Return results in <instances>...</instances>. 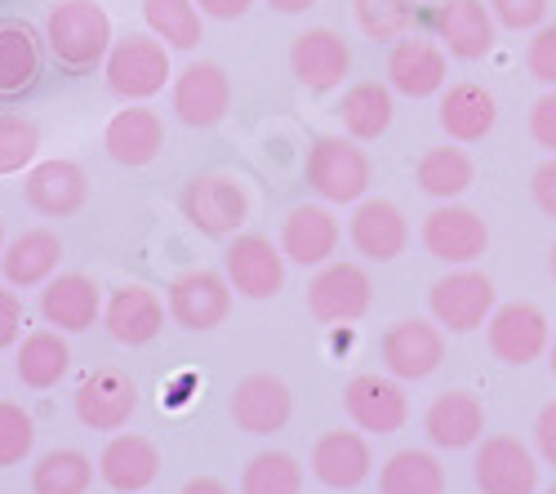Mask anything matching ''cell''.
Instances as JSON below:
<instances>
[{"label": "cell", "mask_w": 556, "mask_h": 494, "mask_svg": "<svg viewBox=\"0 0 556 494\" xmlns=\"http://www.w3.org/2000/svg\"><path fill=\"white\" fill-rule=\"evenodd\" d=\"M547 366H552V375H556V339L547 343Z\"/></svg>", "instance_id": "obj_51"}, {"label": "cell", "mask_w": 556, "mask_h": 494, "mask_svg": "<svg viewBox=\"0 0 556 494\" xmlns=\"http://www.w3.org/2000/svg\"><path fill=\"white\" fill-rule=\"evenodd\" d=\"M339 250V218L326 205H294L281 223V254L299 267H320Z\"/></svg>", "instance_id": "obj_26"}, {"label": "cell", "mask_w": 556, "mask_h": 494, "mask_svg": "<svg viewBox=\"0 0 556 494\" xmlns=\"http://www.w3.org/2000/svg\"><path fill=\"white\" fill-rule=\"evenodd\" d=\"M72 370V347L63 343L59 330H36L18 343V379L31 392H50L59 379Z\"/></svg>", "instance_id": "obj_33"}, {"label": "cell", "mask_w": 556, "mask_h": 494, "mask_svg": "<svg viewBox=\"0 0 556 494\" xmlns=\"http://www.w3.org/2000/svg\"><path fill=\"white\" fill-rule=\"evenodd\" d=\"M490 14L507 31H530V27H543L547 0H490Z\"/></svg>", "instance_id": "obj_42"}, {"label": "cell", "mask_w": 556, "mask_h": 494, "mask_svg": "<svg viewBox=\"0 0 556 494\" xmlns=\"http://www.w3.org/2000/svg\"><path fill=\"white\" fill-rule=\"evenodd\" d=\"M534 445H539V455L556 468V401H547V406L539 410V419H534Z\"/></svg>", "instance_id": "obj_47"}, {"label": "cell", "mask_w": 556, "mask_h": 494, "mask_svg": "<svg viewBox=\"0 0 556 494\" xmlns=\"http://www.w3.org/2000/svg\"><path fill=\"white\" fill-rule=\"evenodd\" d=\"M89 481H94V464H89V455L72 451V445H59V451L40 455L31 468L36 494H85Z\"/></svg>", "instance_id": "obj_36"}, {"label": "cell", "mask_w": 556, "mask_h": 494, "mask_svg": "<svg viewBox=\"0 0 556 494\" xmlns=\"http://www.w3.org/2000/svg\"><path fill=\"white\" fill-rule=\"evenodd\" d=\"M103 326L116 343L143 347L165 330V303L148 286H121L103 307Z\"/></svg>", "instance_id": "obj_27"}, {"label": "cell", "mask_w": 556, "mask_h": 494, "mask_svg": "<svg viewBox=\"0 0 556 494\" xmlns=\"http://www.w3.org/2000/svg\"><path fill=\"white\" fill-rule=\"evenodd\" d=\"M445 50L428 36H401L392 40V54H388V85L405 99H432L445 89Z\"/></svg>", "instance_id": "obj_18"}, {"label": "cell", "mask_w": 556, "mask_h": 494, "mask_svg": "<svg viewBox=\"0 0 556 494\" xmlns=\"http://www.w3.org/2000/svg\"><path fill=\"white\" fill-rule=\"evenodd\" d=\"M424 432L437 451H468L485 436V406L481 396L468 392V388H450L441 392L428 415H424Z\"/></svg>", "instance_id": "obj_20"}, {"label": "cell", "mask_w": 556, "mask_h": 494, "mask_svg": "<svg viewBox=\"0 0 556 494\" xmlns=\"http://www.w3.org/2000/svg\"><path fill=\"white\" fill-rule=\"evenodd\" d=\"M481 494H539V459L517 436H485L472 459Z\"/></svg>", "instance_id": "obj_8"}, {"label": "cell", "mask_w": 556, "mask_h": 494, "mask_svg": "<svg viewBox=\"0 0 556 494\" xmlns=\"http://www.w3.org/2000/svg\"><path fill=\"white\" fill-rule=\"evenodd\" d=\"M76 419L94 432H121L129 423V415L138 410V388L125 370L103 366V370H89L76 388Z\"/></svg>", "instance_id": "obj_13"}, {"label": "cell", "mask_w": 556, "mask_h": 494, "mask_svg": "<svg viewBox=\"0 0 556 494\" xmlns=\"http://www.w3.org/2000/svg\"><path fill=\"white\" fill-rule=\"evenodd\" d=\"M369 472H375V451L369 441L352 428H334L326 436H316L312 445V477L330 490H356Z\"/></svg>", "instance_id": "obj_21"}, {"label": "cell", "mask_w": 556, "mask_h": 494, "mask_svg": "<svg viewBox=\"0 0 556 494\" xmlns=\"http://www.w3.org/2000/svg\"><path fill=\"white\" fill-rule=\"evenodd\" d=\"M103 67H108V89L116 99L143 103L161 94L169 80V45L156 36H125L108 50Z\"/></svg>", "instance_id": "obj_3"}, {"label": "cell", "mask_w": 556, "mask_h": 494, "mask_svg": "<svg viewBox=\"0 0 556 494\" xmlns=\"http://www.w3.org/2000/svg\"><path fill=\"white\" fill-rule=\"evenodd\" d=\"M161 472V451L152 436H138V432H125V436H112L99 455V477L116 490V494H138L148 490Z\"/></svg>", "instance_id": "obj_28"}, {"label": "cell", "mask_w": 556, "mask_h": 494, "mask_svg": "<svg viewBox=\"0 0 556 494\" xmlns=\"http://www.w3.org/2000/svg\"><path fill=\"white\" fill-rule=\"evenodd\" d=\"M169 103H174V116L192 129H210L227 116L231 107V76L223 72V63H188L178 76H174V89H169Z\"/></svg>", "instance_id": "obj_9"}, {"label": "cell", "mask_w": 556, "mask_h": 494, "mask_svg": "<svg viewBox=\"0 0 556 494\" xmlns=\"http://www.w3.org/2000/svg\"><path fill=\"white\" fill-rule=\"evenodd\" d=\"M441 50L458 63H477L494 50V14L485 0H441L432 10Z\"/></svg>", "instance_id": "obj_16"}, {"label": "cell", "mask_w": 556, "mask_h": 494, "mask_svg": "<svg viewBox=\"0 0 556 494\" xmlns=\"http://www.w3.org/2000/svg\"><path fill=\"white\" fill-rule=\"evenodd\" d=\"M0 250H5V223H0Z\"/></svg>", "instance_id": "obj_53"}, {"label": "cell", "mask_w": 556, "mask_h": 494, "mask_svg": "<svg viewBox=\"0 0 556 494\" xmlns=\"http://www.w3.org/2000/svg\"><path fill=\"white\" fill-rule=\"evenodd\" d=\"M307 188L326 205H352L369 192V156L356 139L343 134H320L307 148Z\"/></svg>", "instance_id": "obj_2"}, {"label": "cell", "mask_w": 556, "mask_h": 494, "mask_svg": "<svg viewBox=\"0 0 556 494\" xmlns=\"http://www.w3.org/2000/svg\"><path fill=\"white\" fill-rule=\"evenodd\" d=\"M379 494H445V468L432 451H396L379 468Z\"/></svg>", "instance_id": "obj_34"}, {"label": "cell", "mask_w": 556, "mask_h": 494, "mask_svg": "<svg viewBox=\"0 0 556 494\" xmlns=\"http://www.w3.org/2000/svg\"><path fill=\"white\" fill-rule=\"evenodd\" d=\"M103 148H108V156L116 165H129V169L152 165L161 156V148H165V121L143 103H129L125 112H116L108 121Z\"/></svg>", "instance_id": "obj_25"}, {"label": "cell", "mask_w": 556, "mask_h": 494, "mask_svg": "<svg viewBox=\"0 0 556 494\" xmlns=\"http://www.w3.org/2000/svg\"><path fill=\"white\" fill-rule=\"evenodd\" d=\"M352 245L361 258L369 263H392L396 254H405L409 245V223L401 214V205L375 197V201H361L352 214V228H348Z\"/></svg>", "instance_id": "obj_23"}, {"label": "cell", "mask_w": 556, "mask_h": 494, "mask_svg": "<svg viewBox=\"0 0 556 494\" xmlns=\"http://www.w3.org/2000/svg\"><path fill=\"white\" fill-rule=\"evenodd\" d=\"M23 334V303L14 290L0 286V347H14Z\"/></svg>", "instance_id": "obj_46"}, {"label": "cell", "mask_w": 556, "mask_h": 494, "mask_svg": "<svg viewBox=\"0 0 556 494\" xmlns=\"http://www.w3.org/2000/svg\"><path fill=\"white\" fill-rule=\"evenodd\" d=\"M40 67H45L40 36L18 18H0V99L27 94L40 80Z\"/></svg>", "instance_id": "obj_31"}, {"label": "cell", "mask_w": 556, "mask_h": 494, "mask_svg": "<svg viewBox=\"0 0 556 494\" xmlns=\"http://www.w3.org/2000/svg\"><path fill=\"white\" fill-rule=\"evenodd\" d=\"M290 72L303 89H316V94H326V89L343 85V76L352 72V50L348 40L330 27H307L303 36H294L290 45Z\"/></svg>", "instance_id": "obj_19"}, {"label": "cell", "mask_w": 556, "mask_h": 494, "mask_svg": "<svg viewBox=\"0 0 556 494\" xmlns=\"http://www.w3.org/2000/svg\"><path fill=\"white\" fill-rule=\"evenodd\" d=\"M182 218L205 237H237L250 218V197L231 174H197L178 197Z\"/></svg>", "instance_id": "obj_4"}, {"label": "cell", "mask_w": 556, "mask_h": 494, "mask_svg": "<svg viewBox=\"0 0 556 494\" xmlns=\"http://www.w3.org/2000/svg\"><path fill=\"white\" fill-rule=\"evenodd\" d=\"M375 281L361 263H320V273L307 286V312L320 326H352L369 312Z\"/></svg>", "instance_id": "obj_5"}, {"label": "cell", "mask_w": 556, "mask_h": 494, "mask_svg": "<svg viewBox=\"0 0 556 494\" xmlns=\"http://www.w3.org/2000/svg\"><path fill=\"white\" fill-rule=\"evenodd\" d=\"M543 494H556V485H547V490H543Z\"/></svg>", "instance_id": "obj_54"}, {"label": "cell", "mask_w": 556, "mask_h": 494, "mask_svg": "<svg viewBox=\"0 0 556 494\" xmlns=\"http://www.w3.org/2000/svg\"><path fill=\"white\" fill-rule=\"evenodd\" d=\"M143 18L156 40H165L169 50H197L201 45V10L197 0H143Z\"/></svg>", "instance_id": "obj_37"}, {"label": "cell", "mask_w": 556, "mask_h": 494, "mask_svg": "<svg viewBox=\"0 0 556 494\" xmlns=\"http://www.w3.org/2000/svg\"><path fill=\"white\" fill-rule=\"evenodd\" d=\"M547 267H552V281H556V245H552V258H547Z\"/></svg>", "instance_id": "obj_52"}, {"label": "cell", "mask_w": 556, "mask_h": 494, "mask_svg": "<svg viewBox=\"0 0 556 494\" xmlns=\"http://www.w3.org/2000/svg\"><path fill=\"white\" fill-rule=\"evenodd\" d=\"M530 197H534V205H539L547 218H556V156H547V161L530 174Z\"/></svg>", "instance_id": "obj_45"}, {"label": "cell", "mask_w": 556, "mask_h": 494, "mask_svg": "<svg viewBox=\"0 0 556 494\" xmlns=\"http://www.w3.org/2000/svg\"><path fill=\"white\" fill-rule=\"evenodd\" d=\"M437 121H441V129L450 134L454 143H481L485 134L494 129V121H498V103H494V94L485 85L458 80L441 94Z\"/></svg>", "instance_id": "obj_29"}, {"label": "cell", "mask_w": 556, "mask_h": 494, "mask_svg": "<svg viewBox=\"0 0 556 494\" xmlns=\"http://www.w3.org/2000/svg\"><path fill=\"white\" fill-rule=\"evenodd\" d=\"M303 490V464L286 451H263L241 472V494H299Z\"/></svg>", "instance_id": "obj_38"}, {"label": "cell", "mask_w": 556, "mask_h": 494, "mask_svg": "<svg viewBox=\"0 0 556 494\" xmlns=\"http://www.w3.org/2000/svg\"><path fill=\"white\" fill-rule=\"evenodd\" d=\"M267 5H271L276 14H303V10L316 5V0H267Z\"/></svg>", "instance_id": "obj_50"}, {"label": "cell", "mask_w": 556, "mask_h": 494, "mask_svg": "<svg viewBox=\"0 0 556 494\" xmlns=\"http://www.w3.org/2000/svg\"><path fill=\"white\" fill-rule=\"evenodd\" d=\"M445 362V334L441 326L424 321V317H405L383 334V366L392 379L419 383L428 375H437Z\"/></svg>", "instance_id": "obj_14"}, {"label": "cell", "mask_w": 556, "mask_h": 494, "mask_svg": "<svg viewBox=\"0 0 556 494\" xmlns=\"http://www.w3.org/2000/svg\"><path fill=\"white\" fill-rule=\"evenodd\" d=\"M40 129L27 116H0V174H23L36 161Z\"/></svg>", "instance_id": "obj_40"}, {"label": "cell", "mask_w": 556, "mask_h": 494, "mask_svg": "<svg viewBox=\"0 0 556 494\" xmlns=\"http://www.w3.org/2000/svg\"><path fill=\"white\" fill-rule=\"evenodd\" d=\"M36 445V419L18 401H0V468H14L31 455Z\"/></svg>", "instance_id": "obj_41"}, {"label": "cell", "mask_w": 556, "mask_h": 494, "mask_svg": "<svg viewBox=\"0 0 556 494\" xmlns=\"http://www.w3.org/2000/svg\"><path fill=\"white\" fill-rule=\"evenodd\" d=\"M414 178H419V188L437 201H454L472 188V178H477V165L472 156L463 152V148H428L419 156V169H414Z\"/></svg>", "instance_id": "obj_35"}, {"label": "cell", "mask_w": 556, "mask_h": 494, "mask_svg": "<svg viewBox=\"0 0 556 494\" xmlns=\"http://www.w3.org/2000/svg\"><path fill=\"white\" fill-rule=\"evenodd\" d=\"M424 250L441 263H454V267H468L477 263L485 250H490V228L485 218L468 205H437L428 218H424Z\"/></svg>", "instance_id": "obj_10"}, {"label": "cell", "mask_w": 556, "mask_h": 494, "mask_svg": "<svg viewBox=\"0 0 556 494\" xmlns=\"http://www.w3.org/2000/svg\"><path fill=\"white\" fill-rule=\"evenodd\" d=\"M485 339H490V352L498 356L503 366H530V362H539V356L547 352L552 330H547L543 307H534V303H503V307L490 312Z\"/></svg>", "instance_id": "obj_11"}, {"label": "cell", "mask_w": 556, "mask_h": 494, "mask_svg": "<svg viewBox=\"0 0 556 494\" xmlns=\"http://www.w3.org/2000/svg\"><path fill=\"white\" fill-rule=\"evenodd\" d=\"M23 197L45 218H67L89 201V178L76 161H40L23 178Z\"/></svg>", "instance_id": "obj_22"}, {"label": "cell", "mask_w": 556, "mask_h": 494, "mask_svg": "<svg viewBox=\"0 0 556 494\" xmlns=\"http://www.w3.org/2000/svg\"><path fill=\"white\" fill-rule=\"evenodd\" d=\"M530 139L556 156V89H547L543 99H534L530 107Z\"/></svg>", "instance_id": "obj_44"}, {"label": "cell", "mask_w": 556, "mask_h": 494, "mask_svg": "<svg viewBox=\"0 0 556 494\" xmlns=\"http://www.w3.org/2000/svg\"><path fill=\"white\" fill-rule=\"evenodd\" d=\"M45 45L67 72H94L112 50V18L94 0H59L45 18Z\"/></svg>", "instance_id": "obj_1"}, {"label": "cell", "mask_w": 556, "mask_h": 494, "mask_svg": "<svg viewBox=\"0 0 556 494\" xmlns=\"http://www.w3.org/2000/svg\"><path fill=\"white\" fill-rule=\"evenodd\" d=\"M392 85H379V80H361L352 85L343 103H339V116H343V129H348V139L356 143H369V139H379V134H388L392 125Z\"/></svg>", "instance_id": "obj_32"}, {"label": "cell", "mask_w": 556, "mask_h": 494, "mask_svg": "<svg viewBox=\"0 0 556 494\" xmlns=\"http://www.w3.org/2000/svg\"><path fill=\"white\" fill-rule=\"evenodd\" d=\"M526 67H530V76L539 85L556 89V23H547V27L534 31L530 50H526Z\"/></svg>", "instance_id": "obj_43"}, {"label": "cell", "mask_w": 556, "mask_h": 494, "mask_svg": "<svg viewBox=\"0 0 556 494\" xmlns=\"http://www.w3.org/2000/svg\"><path fill=\"white\" fill-rule=\"evenodd\" d=\"M59 263H63V241L50 228H31L0 250V273H5L10 286H23V290L45 286L59 273Z\"/></svg>", "instance_id": "obj_30"}, {"label": "cell", "mask_w": 556, "mask_h": 494, "mask_svg": "<svg viewBox=\"0 0 556 494\" xmlns=\"http://www.w3.org/2000/svg\"><path fill=\"white\" fill-rule=\"evenodd\" d=\"M352 14L369 40H401L414 27L409 0H352Z\"/></svg>", "instance_id": "obj_39"}, {"label": "cell", "mask_w": 556, "mask_h": 494, "mask_svg": "<svg viewBox=\"0 0 556 494\" xmlns=\"http://www.w3.org/2000/svg\"><path fill=\"white\" fill-rule=\"evenodd\" d=\"M169 317L182 326V330H214L227 321L231 312V286L227 277L210 273V267H197V273H182L169 281Z\"/></svg>", "instance_id": "obj_15"}, {"label": "cell", "mask_w": 556, "mask_h": 494, "mask_svg": "<svg viewBox=\"0 0 556 494\" xmlns=\"http://www.w3.org/2000/svg\"><path fill=\"white\" fill-rule=\"evenodd\" d=\"M223 277L245 299H276L286 290V254L258 232H237L223 250Z\"/></svg>", "instance_id": "obj_7"}, {"label": "cell", "mask_w": 556, "mask_h": 494, "mask_svg": "<svg viewBox=\"0 0 556 494\" xmlns=\"http://www.w3.org/2000/svg\"><path fill=\"white\" fill-rule=\"evenodd\" d=\"M40 317L50 326H59L63 334H80L103 317V294L80 273H59L40 290Z\"/></svg>", "instance_id": "obj_24"}, {"label": "cell", "mask_w": 556, "mask_h": 494, "mask_svg": "<svg viewBox=\"0 0 556 494\" xmlns=\"http://www.w3.org/2000/svg\"><path fill=\"white\" fill-rule=\"evenodd\" d=\"M294 415V396L281 375H245L231 388V419L250 436H271L281 432Z\"/></svg>", "instance_id": "obj_17"}, {"label": "cell", "mask_w": 556, "mask_h": 494, "mask_svg": "<svg viewBox=\"0 0 556 494\" xmlns=\"http://www.w3.org/2000/svg\"><path fill=\"white\" fill-rule=\"evenodd\" d=\"M197 10L205 18H218V23H237L254 10V0H197Z\"/></svg>", "instance_id": "obj_48"}, {"label": "cell", "mask_w": 556, "mask_h": 494, "mask_svg": "<svg viewBox=\"0 0 556 494\" xmlns=\"http://www.w3.org/2000/svg\"><path fill=\"white\" fill-rule=\"evenodd\" d=\"M343 410L361 432L392 436L409 419V401L392 375H352L343 388Z\"/></svg>", "instance_id": "obj_12"}, {"label": "cell", "mask_w": 556, "mask_h": 494, "mask_svg": "<svg viewBox=\"0 0 556 494\" xmlns=\"http://www.w3.org/2000/svg\"><path fill=\"white\" fill-rule=\"evenodd\" d=\"M178 494H231V490H227L218 477H192V481L182 485Z\"/></svg>", "instance_id": "obj_49"}, {"label": "cell", "mask_w": 556, "mask_h": 494, "mask_svg": "<svg viewBox=\"0 0 556 494\" xmlns=\"http://www.w3.org/2000/svg\"><path fill=\"white\" fill-rule=\"evenodd\" d=\"M428 307H432L437 326H445L454 334H468V330H481L490 321V312L498 307V290L485 273H477V267H458V273L441 277L428 290Z\"/></svg>", "instance_id": "obj_6"}]
</instances>
